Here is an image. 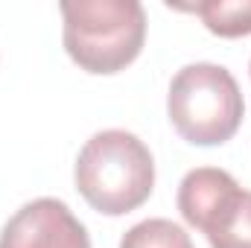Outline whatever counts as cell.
Instances as JSON below:
<instances>
[{
  "mask_svg": "<svg viewBox=\"0 0 251 248\" xmlns=\"http://www.w3.org/2000/svg\"><path fill=\"white\" fill-rule=\"evenodd\" d=\"M73 178L82 198L97 213L123 216L137 210L152 196L155 161L137 134L105 128L79 149Z\"/></svg>",
  "mask_w": 251,
  "mask_h": 248,
  "instance_id": "cell-1",
  "label": "cell"
},
{
  "mask_svg": "<svg viewBox=\"0 0 251 248\" xmlns=\"http://www.w3.org/2000/svg\"><path fill=\"white\" fill-rule=\"evenodd\" d=\"M64 50L85 73L111 76L134 62L146 41L137 0H62Z\"/></svg>",
  "mask_w": 251,
  "mask_h": 248,
  "instance_id": "cell-2",
  "label": "cell"
},
{
  "mask_svg": "<svg viewBox=\"0 0 251 248\" xmlns=\"http://www.w3.org/2000/svg\"><path fill=\"white\" fill-rule=\"evenodd\" d=\"M199 231L210 248H251V190L240 184L228 190Z\"/></svg>",
  "mask_w": 251,
  "mask_h": 248,
  "instance_id": "cell-5",
  "label": "cell"
},
{
  "mask_svg": "<svg viewBox=\"0 0 251 248\" xmlns=\"http://www.w3.org/2000/svg\"><path fill=\"white\" fill-rule=\"evenodd\" d=\"M0 248H91L85 225L62 198L26 201L0 231Z\"/></svg>",
  "mask_w": 251,
  "mask_h": 248,
  "instance_id": "cell-4",
  "label": "cell"
},
{
  "mask_svg": "<svg viewBox=\"0 0 251 248\" xmlns=\"http://www.w3.org/2000/svg\"><path fill=\"white\" fill-rule=\"evenodd\" d=\"M249 70H251V64H249Z\"/></svg>",
  "mask_w": 251,
  "mask_h": 248,
  "instance_id": "cell-9",
  "label": "cell"
},
{
  "mask_svg": "<svg viewBox=\"0 0 251 248\" xmlns=\"http://www.w3.org/2000/svg\"><path fill=\"white\" fill-rule=\"evenodd\" d=\"M167 6L181 12H196L204 21V26L219 38L251 35V0H201L190 6H176V3Z\"/></svg>",
  "mask_w": 251,
  "mask_h": 248,
  "instance_id": "cell-7",
  "label": "cell"
},
{
  "mask_svg": "<svg viewBox=\"0 0 251 248\" xmlns=\"http://www.w3.org/2000/svg\"><path fill=\"white\" fill-rule=\"evenodd\" d=\"M237 187V178L225 170L216 167H199L190 170L184 181L178 184V210L184 216L190 228H201V222L207 219V213L219 204V198Z\"/></svg>",
  "mask_w": 251,
  "mask_h": 248,
  "instance_id": "cell-6",
  "label": "cell"
},
{
  "mask_svg": "<svg viewBox=\"0 0 251 248\" xmlns=\"http://www.w3.org/2000/svg\"><path fill=\"white\" fill-rule=\"evenodd\" d=\"M120 248H193V240L170 219H143L123 234Z\"/></svg>",
  "mask_w": 251,
  "mask_h": 248,
  "instance_id": "cell-8",
  "label": "cell"
},
{
  "mask_svg": "<svg viewBox=\"0 0 251 248\" xmlns=\"http://www.w3.org/2000/svg\"><path fill=\"white\" fill-rule=\"evenodd\" d=\"M167 114L193 146H222L237 134L246 102L228 67L196 62L181 67L167 94Z\"/></svg>",
  "mask_w": 251,
  "mask_h": 248,
  "instance_id": "cell-3",
  "label": "cell"
}]
</instances>
